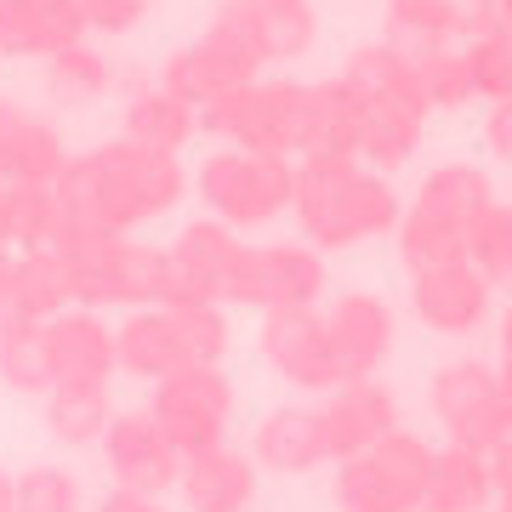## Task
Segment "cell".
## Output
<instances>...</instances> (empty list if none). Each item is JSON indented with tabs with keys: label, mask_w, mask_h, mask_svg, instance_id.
Here are the masks:
<instances>
[{
	"label": "cell",
	"mask_w": 512,
	"mask_h": 512,
	"mask_svg": "<svg viewBox=\"0 0 512 512\" xmlns=\"http://www.w3.org/2000/svg\"><path fill=\"white\" fill-rule=\"evenodd\" d=\"M256 456L274 473H308L313 461L325 456V427L319 410H274L256 433Z\"/></svg>",
	"instance_id": "21"
},
{
	"label": "cell",
	"mask_w": 512,
	"mask_h": 512,
	"mask_svg": "<svg viewBox=\"0 0 512 512\" xmlns=\"http://www.w3.org/2000/svg\"><path fill=\"white\" fill-rule=\"evenodd\" d=\"M80 12H86V29H131V23L148 18V0H80Z\"/></svg>",
	"instance_id": "29"
},
{
	"label": "cell",
	"mask_w": 512,
	"mask_h": 512,
	"mask_svg": "<svg viewBox=\"0 0 512 512\" xmlns=\"http://www.w3.org/2000/svg\"><path fill=\"white\" fill-rule=\"evenodd\" d=\"M63 228H109L120 234L126 222H143L183 194V165L177 154H154L126 137H114L92 160H69L52 183Z\"/></svg>",
	"instance_id": "1"
},
{
	"label": "cell",
	"mask_w": 512,
	"mask_h": 512,
	"mask_svg": "<svg viewBox=\"0 0 512 512\" xmlns=\"http://www.w3.org/2000/svg\"><path fill=\"white\" fill-rule=\"evenodd\" d=\"M421 120L427 114H410V109H365V131H359V160L370 171H393L416 154L421 143Z\"/></svg>",
	"instance_id": "25"
},
{
	"label": "cell",
	"mask_w": 512,
	"mask_h": 512,
	"mask_svg": "<svg viewBox=\"0 0 512 512\" xmlns=\"http://www.w3.org/2000/svg\"><path fill=\"white\" fill-rule=\"evenodd\" d=\"M416 313L433 330H444V336H461V330H473L490 313V279L478 274L473 262H450V268L416 274Z\"/></svg>",
	"instance_id": "16"
},
{
	"label": "cell",
	"mask_w": 512,
	"mask_h": 512,
	"mask_svg": "<svg viewBox=\"0 0 512 512\" xmlns=\"http://www.w3.org/2000/svg\"><path fill=\"white\" fill-rule=\"evenodd\" d=\"M501 512H512V501H507V507H501Z\"/></svg>",
	"instance_id": "35"
},
{
	"label": "cell",
	"mask_w": 512,
	"mask_h": 512,
	"mask_svg": "<svg viewBox=\"0 0 512 512\" xmlns=\"http://www.w3.org/2000/svg\"><path fill=\"white\" fill-rule=\"evenodd\" d=\"M228 382H222L211 365H194V370H177L160 393V427L171 444L183 450H211L222 439V421H228Z\"/></svg>",
	"instance_id": "10"
},
{
	"label": "cell",
	"mask_w": 512,
	"mask_h": 512,
	"mask_svg": "<svg viewBox=\"0 0 512 512\" xmlns=\"http://www.w3.org/2000/svg\"><path fill=\"white\" fill-rule=\"evenodd\" d=\"M467 262L490 285H512V205H490L467 228Z\"/></svg>",
	"instance_id": "27"
},
{
	"label": "cell",
	"mask_w": 512,
	"mask_h": 512,
	"mask_svg": "<svg viewBox=\"0 0 512 512\" xmlns=\"http://www.w3.org/2000/svg\"><path fill=\"white\" fill-rule=\"evenodd\" d=\"M80 0H0V57H46L80 46Z\"/></svg>",
	"instance_id": "13"
},
{
	"label": "cell",
	"mask_w": 512,
	"mask_h": 512,
	"mask_svg": "<svg viewBox=\"0 0 512 512\" xmlns=\"http://www.w3.org/2000/svg\"><path fill=\"white\" fill-rule=\"evenodd\" d=\"M183 490H188V507L194 512H245L256 495V473L234 450L211 444V450H194V461H188V473H183Z\"/></svg>",
	"instance_id": "17"
},
{
	"label": "cell",
	"mask_w": 512,
	"mask_h": 512,
	"mask_svg": "<svg viewBox=\"0 0 512 512\" xmlns=\"http://www.w3.org/2000/svg\"><path fill=\"white\" fill-rule=\"evenodd\" d=\"M63 165V137L40 114L0 103V188H52Z\"/></svg>",
	"instance_id": "15"
},
{
	"label": "cell",
	"mask_w": 512,
	"mask_h": 512,
	"mask_svg": "<svg viewBox=\"0 0 512 512\" xmlns=\"http://www.w3.org/2000/svg\"><path fill=\"white\" fill-rule=\"evenodd\" d=\"M359 131H365V97L342 74L302 86V126H296L302 160H359Z\"/></svg>",
	"instance_id": "9"
},
{
	"label": "cell",
	"mask_w": 512,
	"mask_h": 512,
	"mask_svg": "<svg viewBox=\"0 0 512 512\" xmlns=\"http://www.w3.org/2000/svg\"><path fill=\"white\" fill-rule=\"evenodd\" d=\"M427 467H433V450L416 433H387L382 444L342 461L336 501L342 512H421Z\"/></svg>",
	"instance_id": "6"
},
{
	"label": "cell",
	"mask_w": 512,
	"mask_h": 512,
	"mask_svg": "<svg viewBox=\"0 0 512 512\" xmlns=\"http://www.w3.org/2000/svg\"><path fill=\"white\" fill-rule=\"evenodd\" d=\"M467 63H473L478 97H490V103L512 97V29L507 23H495L490 35H478L473 46H467Z\"/></svg>",
	"instance_id": "28"
},
{
	"label": "cell",
	"mask_w": 512,
	"mask_h": 512,
	"mask_svg": "<svg viewBox=\"0 0 512 512\" xmlns=\"http://www.w3.org/2000/svg\"><path fill=\"white\" fill-rule=\"evenodd\" d=\"M433 410H439V421L450 427V439H456L461 450L490 456L495 444L507 439V427H501V399H495V370H484V365L439 370V382H433Z\"/></svg>",
	"instance_id": "8"
},
{
	"label": "cell",
	"mask_w": 512,
	"mask_h": 512,
	"mask_svg": "<svg viewBox=\"0 0 512 512\" xmlns=\"http://www.w3.org/2000/svg\"><path fill=\"white\" fill-rule=\"evenodd\" d=\"M245 6V18H251L256 40H262V57H302L319 35V18H313L308 0H239Z\"/></svg>",
	"instance_id": "22"
},
{
	"label": "cell",
	"mask_w": 512,
	"mask_h": 512,
	"mask_svg": "<svg viewBox=\"0 0 512 512\" xmlns=\"http://www.w3.org/2000/svg\"><path fill=\"white\" fill-rule=\"evenodd\" d=\"M410 69H416L421 92H427V103H433V109H467V103L478 97L467 46H427V52L410 57Z\"/></svg>",
	"instance_id": "24"
},
{
	"label": "cell",
	"mask_w": 512,
	"mask_h": 512,
	"mask_svg": "<svg viewBox=\"0 0 512 512\" xmlns=\"http://www.w3.org/2000/svg\"><path fill=\"white\" fill-rule=\"evenodd\" d=\"M399 251L416 274H433V268H450V262H467V228L456 222H439L410 205V217H399Z\"/></svg>",
	"instance_id": "23"
},
{
	"label": "cell",
	"mask_w": 512,
	"mask_h": 512,
	"mask_svg": "<svg viewBox=\"0 0 512 512\" xmlns=\"http://www.w3.org/2000/svg\"><path fill=\"white\" fill-rule=\"evenodd\" d=\"M484 143H490L495 160H507V165H512V97L490 103V120H484Z\"/></svg>",
	"instance_id": "31"
},
{
	"label": "cell",
	"mask_w": 512,
	"mask_h": 512,
	"mask_svg": "<svg viewBox=\"0 0 512 512\" xmlns=\"http://www.w3.org/2000/svg\"><path fill=\"white\" fill-rule=\"evenodd\" d=\"M319 285H325L319 251H302V245H262L256 251V245H245L228 296L274 313V308H308Z\"/></svg>",
	"instance_id": "7"
},
{
	"label": "cell",
	"mask_w": 512,
	"mask_h": 512,
	"mask_svg": "<svg viewBox=\"0 0 512 512\" xmlns=\"http://www.w3.org/2000/svg\"><path fill=\"white\" fill-rule=\"evenodd\" d=\"M291 205L302 217V234L319 251H342V245L399 228V194L365 160H302Z\"/></svg>",
	"instance_id": "2"
},
{
	"label": "cell",
	"mask_w": 512,
	"mask_h": 512,
	"mask_svg": "<svg viewBox=\"0 0 512 512\" xmlns=\"http://www.w3.org/2000/svg\"><path fill=\"white\" fill-rule=\"evenodd\" d=\"M484 461H490V484L501 490V501H512V433H507L501 444H495V450H490Z\"/></svg>",
	"instance_id": "32"
},
{
	"label": "cell",
	"mask_w": 512,
	"mask_h": 512,
	"mask_svg": "<svg viewBox=\"0 0 512 512\" xmlns=\"http://www.w3.org/2000/svg\"><path fill=\"white\" fill-rule=\"evenodd\" d=\"M23 501H29V512H74V484L57 473H35L23 484Z\"/></svg>",
	"instance_id": "30"
},
{
	"label": "cell",
	"mask_w": 512,
	"mask_h": 512,
	"mask_svg": "<svg viewBox=\"0 0 512 512\" xmlns=\"http://www.w3.org/2000/svg\"><path fill=\"white\" fill-rule=\"evenodd\" d=\"M490 205H495V188L478 165H439L416 188V211H427L439 222H456V228H473Z\"/></svg>",
	"instance_id": "20"
},
{
	"label": "cell",
	"mask_w": 512,
	"mask_h": 512,
	"mask_svg": "<svg viewBox=\"0 0 512 512\" xmlns=\"http://www.w3.org/2000/svg\"><path fill=\"white\" fill-rule=\"evenodd\" d=\"M262 63H268V57H262V40H256L245 6L234 0V6H222L217 23H211L194 46L171 52V63L160 69V86L171 97H183L188 109H205V103H217V97L251 86Z\"/></svg>",
	"instance_id": "3"
},
{
	"label": "cell",
	"mask_w": 512,
	"mask_h": 512,
	"mask_svg": "<svg viewBox=\"0 0 512 512\" xmlns=\"http://www.w3.org/2000/svg\"><path fill=\"white\" fill-rule=\"evenodd\" d=\"M495 495L490 461L478 450L450 444L444 456H433L427 467V490H421V512H484V501Z\"/></svg>",
	"instance_id": "18"
},
{
	"label": "cell",
	"mask_w": 512,
	"mask_h": 512,
	"mask_svg": "<svg viewBox=\"0 0 512 512\" xmlns=\"http://www.w3.org/2000/svg\"><path fill=\"white\" fill-rule=\"evenodd\" d=\"M495 399H501V427L512 433V359L501 365V376H495Z\"/></svg>",
	"instance_id": "33"
},
{
	"label": "cell",
	"mask_w": 512,
	"mask_h": 512,
	"mask_svg": "<svg viewBox=\"0 0 512 512\" xmlns=\"http://www.w3.org/2000/svg\"><path fill=\"white\" fill-rule=\"evenodd\" d=\"M296 194V165L251 148H217L200 165V200L217 211L222 228H262Z\"/></svg>",
	"instance_id": "4"
},
{
	"label": "cell",
	"mask_w": 512,
	"mask_h": 512,
	"mask_svg": "<svg viewBox=\"0 0 512 512\" xmlns=\"http://www.w3.org/2000/svg\"><path fill=\"white\" fill-rule=\"evenodd\" d=\"M262 353L274 359V370L296 387H342L336 359H330L325 313L313 308H274L268 330H262Z\"/></svg>",
	"instance_id": "12"
},
{
	"label": "cell",
	"mask_w": 512,
	"mask_h": 512,
	"mask_svg": "<svg viewBox=\"0 0 512 512\" xmlns=\"http://www.w3.org/2000/svg\"><path fill=\"white\" fill-rule=\"evenodd\" d=\"M501 342H507V359H512V308H507V319H501Z\"/></svg>",
	"instance_id": "34"
},
{
	"label": "cell",
	"mask_w": 512,
	"mask_h": 512,
	"mask_svg": "<svg viewBox=\"0 0 512 512\" xmlns=\"http://www.w3.org/2000/svg\"><path fill=\"white\" fill-rule=\"evenodd\" d=\"M319 427H325V456H359L370 444H382L387 433H399V404L382 382H342L330 387V404L319 410Z\"/></svg>",
	"instance_id": "11"
},
{
	"label": "cell",
	"mask_w": 512,
	"mask_h": 512,
	"mask_svg": "<svg viewBox=\"0 0 512 512\" xmlns=\"http://www.w3.org/2000/svg\"><path fill=\"white\" fill-rule=\"evenodd\" d=\"M296 126H302V86L296 80H251V86L200 109V131H211L217 143L274 154V160L296 154Z\"/></svg>",
	"instance_id": "5"
},
{
	"label": "cell",
	"mask_w": 512,
	"mask_h": 512,
	"mask_svg": "<svg viewBox=\"0 0 512 512\" xmlns=\"http://www.w3.org/2000/svg\"><path fill=\"white\" fill-rule=\"evenodd\" d=\"M109 80H114L109 57L92 52L86 40H80V46H69V52H57L52 63H46V86H52V97H63V103H92Z\"/></svg>",
	"instance_id": "26"
},
{
	"label": "cell",
	"mask_w": 512,
	"mask_h": 512,
	"mask_svg": "<svg viewBox=\"0 0 512 512\" xmlns=\"http://www.w3.org/2000/svg\"><path fill=\"white\" fill-rule=\"evenodd\" d=\"M325 336H330V359L342 382H365L370 370L387 359L393 342V319H387L382 296H342L325 313Z\"/></svg>",
	"instance_id": "14"
},
{
	"label": "cell",
	"mask_w": 512,
	"mask_h": 512,
	"mask_svg": "<svg viewBox=\"0 0 512 512\" xmlns=\"http://www.w3.org/2000/svg\"><path fill=\"white\" fill-rule=\"evenodd\" d=\"M200 131V109H188L183 97H171L165 86H148L126 103V143L154 148V154H177Z\"/></svg>",
	"instance_id": "19"
}]
</instances>
